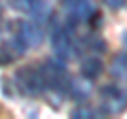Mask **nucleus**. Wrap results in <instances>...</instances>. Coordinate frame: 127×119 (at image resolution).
<instances>
[{
    "label": "nucleus",
    "mask_w": 127,
    "mask_h": 119,
    "mask_svg": "<svg viewBox=\"0 0 127 119\" xmlns=\"http://www.w3.org/2000/svg\"><path fill=\"white\" fill-rule=\"evenodd\" d=\"M72 117H81V119H87V117H95V111L91 106H78V109L72 111Z\"/></svg>",
    "instance_id": "10"
},
{
    "label": "nucleus",
    "mask_w": 127,
    "mask_h": 119,
    "mask_svg": "<svg viewBox=\"0 0 127 119\" xmlns=\"http://www.w3.org/2000/svg\"><path fill=\"white\" fill-rule=\"evenodd\" d=\"M104 4H106V6H110V9H114V11H117V9H121V6L125 4V0H104Z\"/></svg>",
    "instance_id": "12"
},
{
    "label": "nucleus",
    "mask_w": 127,
    "mask_h": 119,
    "mask_svg": "<svg viewBox=\"0 0 127 119\" xmlns=\"http://www.w3.org/2000/svg\"><path fill=\"white\" fill-rule=\"evenodd\" d=\"M40 74L45 89H53V92H66L70 87V77L66 72L62 62L57 60H47L45 64H40Z\"/></svg>",
    "instance_id": "1"
},
{
    "label": "nucleus",
    "mask_w": 127,
    "mask_h": 119,
    "mask_svg": "<svg viewBox=\"0 0 127 119\" xmlns=\"http://www.w3.org/2000/svg\"><path fill=\"white\" fill-rule=\"evenodd\" d=\"M51 43H53L55 53H57L62 60L72 58L74 43H72V34L68 32V28H66V26H55L53 34H51Z\"/></svg>",
    "instance_id": "5"
},
{
    "label": "nucleus",
    "mask_w": 127,
    "mask_h": 119,
    "mask_svg": "<svg viewBox=\"0 0 127 119\" xmlns=\"http://www.w3.org/2000/svg\"><path fill=\"white\" fill-rule=\"evenodd\" d=\"M110 72L114 77H127V55H117L110 66Z\"/></svg>",
    "instance_id": "8"
},
{
    "label": "nucleus",
    "mask_w": 127,
    "mask_h": 119,
    "mask_svg": "<svg viewBox=\"0 0 127 119\" xmlns=\"http://www.w3.org/2000/svg\"><path fill=\"white\" fill-rule=\"evenodd\" d=\"M15 32H13V43L19 51H28L30 47H36L42 41V32L36 23L32 21H15Z\"/></svg>",
    "instance_id": "2"
},
{
    "label": "nucleus",
    "mask_w": 127,
    "mask_h": 119,
    "mask_svg": "<svg viewBox=\"0 0 127 119\" xmlns=\"http://www.w3.org/2000/svg\"><path fill=\"white\" fill-rule=\"evenodd\" d=\"M11 49H13V47H9V43H2V45H0V64H9V62L15 60V53Z\"/></svg>",
    "instance_id": "9"
},
{
    "label": "nucleus",
    "mask_w": 127,
    "mask_h": 119,
    "mask_svg": "<svg viewBox=\"0 0 127 119\" xmlns=\"http://www.w3.org/2000/svg\"><path fill=\"white\" fill-rule=\"evenodd\" d=\"M0 23H2V11H0Z\"/></svg>",
    "instance_id": "13"
},
{
    "label": "nucleus",
    "mask_w": 127,
    "mask_h": 119,
    "mask_svg": "<svg viewBox=\"0 0 127 119\" xmlns=\"http://www.w3.org/2000/svg\"><path fill=\"white\" fill-rule=\"evenodd\" d=\"M102 96V111L110 115H119L127 109V96L123 89H119L117 85H106L100 92Z\"/></svg>",
    "instance_id": "4"
},
{
    "label": "nucleus",
    "mask_w": 127,
    "mask_h": 119,
    "mask_svg": "<svg viewBox=\"0 0 127 119\" xmlns=\"http://www.w3.org/2000/svg\"><path fill=\"white\" fill-rule=\"evenodd\" d=\"M17 83L21 87V92L28 96H36L45 89V83H42V74H40V66H28L21 68L17 72Z\"/></svg>",
    "instance_id": "3"
},
{
    "label": "nucleus",
    "mask_w": 127,
    "mask_h": 119,
    "mask_svg": "<svg viewBox=\"0 0 127 119\" xmlns=\"http://www.w3.org/2000/svg\"><path fill=\"white\" fill-rule=\"evenodd\" d=\"M68 2H70L68 4V13H70V17H72L76 23L89 21V19L93 17L95 6L91 4L89 0H68Z\"/></svg>",
    "instance_id": "6"
},
{
    "label": "nucleus",
    "mask_w": 127,
    "mask_h": 119,
    "mask_svg": "<svg viewBox=\"0 0 127 119\" xmlns=\"http://www.w3.org/2000/svg\"><path fill=\"white\" fill-rule=\"evenodd\" d=\"M34 2H36V0H15V6H17L19 11H26V13H30V9L34 6Z\"/></svg>",
    "instance_id": "11"
},
{
    "label": "nucleus",
    "mask_w": 127,
    "mask_h": 119,
    "mask_svg": "<svg viewBox=\"0 0 127 119\" xmlns=\"http://www.w3.org/2000/svg\"><path fill=\"white\" fill-rule=\"evenodd\" d=\"M102 70H104V64H102V60L100 58H87L83 60V64H81V72L85 79H89V81H93V79H97L102 74Z\"/></svg>",
    "instance_id": "7"
}]
</instances>
